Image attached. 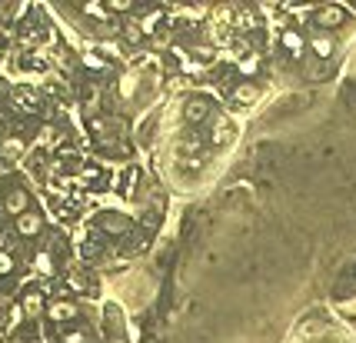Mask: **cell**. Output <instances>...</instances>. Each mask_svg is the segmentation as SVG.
<instances>
[{
  "instance_id": "21",
  "label": "cell",
  "mask_w": 356,
  "mask_h": 343,
  "mask_svg": "<svg viewBox=\"0 0 356 343\" xmlns=\"http://www.w3.org/2000/svg\"><path fill=\"white\" fill-rule=\"evenodd\" d=\"M113 127L117 120H107V117H90V134H97V140H113Z\"/></svg>"
},
{
  "instance_id": "12",
  "label": "cell",
  "mask_w": 356,
  "mask_h": 343,
  "mask_svg": "<svg viewBox=\"0 0 356 343\" xmlns=\"http://www.w3.org/2000/svg\"><path fill=\"white\" fill-rule=\"evenodd\" d=\"M280 47L286 50V57L290 60H306V34L303 30H297V27H286V30H280Z\"/></svg>"
},
{
  "instance_id": "9",
  "label": "cell",
  "mask_w": 356,
  "mask_h": 343,
  "mask_svg": "<svg viewBox=\"0 0 356 343\" xmlns=\"http://www.w3.org/2000/svg\"><path fill=\"white\" fill-rule=\"evenodd\" d=\"M260 84L257 80H237L233 84V90H230V104L237 107V110H246V107H253L257 100H260Z\"/></svg>"
},
{
  "instance_id": "24",
  "label": "cell",
  "mask_w": 356,
  "mask_h": 343,
  "mask_svg": "<svg viewBox=\"0 0 356 343\" xmlns=\"http://www.w3.org/2000/svg\"><path fill=\"white\" fill-rule=\"evenodd\" d=\"M80 253H83L87 260L100 257V253H103V244H100V237H87V240H83V247H80Z\"/></svg>"
},
{
  "instance_id": "13",
  "label": "cell",
  "mask_w": 356,
  "mask_h": 343,
  "mask_svg": "<svg viewBox=\"0 0 356 343\" xmlns=\"http://www.w3.org/2000/svg\"><path fill=\"white\" fill-rule=\"evenodd\" d=\"M23 153H27V137H20V134L0 137V160H3V164H20Z\"/></svg>"
},
{
  "instance_id": "28",
  "label": "cell",
  "mask_w": 356,
  "mask_h": 343,
  "mask_svg": "<svg viewBox=\"0 0 356 343\" xmlns=\"http://www.w3.org/2000/svg\"><path fill=\"white\" fill-rule=\"evenodd\" d=\"M3 130H7V110L0 107V137H3Z\"/></svg>"
},
{
  "instance_id": "7",
  "label": "cell",
  "mask_w": 356,
  "mask_h": 343,
  "mask_svg": "<svg viewBox=\"0 0 356 343\" xmlns=\"http://www.w3.org/2000/svg\"><path fill=\"white\" fill-rule=\"evenodd\" d=\"M306 50H310V57H317V60H333V54H337V37L313 27V30H306Z\"/></svg>"
},
{
  "instance_id": "15",
  "label": "cell",
  "mask_w": 356,
  "mask_h": 343,
  "mask_svg": "<svg viewBox=\"0 0 356 343\" xmlns=\"http://www.w3.org/2000/svg\"><path fill=\"white\" fill-rule=\"evenodd\" d=\"M30 267H34V273H37V277H43V280H47V277H54V273H57L54 250H50V247L37 250V253H34V260H30Z\"/></svg>"
},
{
  "instance_id": "29",
  "label": "cell",
  "mask_w": 356,
  "mask_h": 343,
  "mask_svg": "<svg viewBox=\"0 0 356 343\" xmlns=\"http://www.w3.org/2000/svg\"><path fill=\"white\" fill-rule=\"evenodd\" d=\"M107 343H130L127 337H120V333H113V337H107Z\"/></svg>"
},
{
  "instance_id": "1",
  "label": "cell",
  "mask_w": 356,
  "mask_h": 343,
  "mask_svg": "<svg viewBox=\"0 0 356 343\" xmlns=\"http://www.w3.org/2000/svg\"><path fill=\"white\" fill-rule=\"evenodd\" d=\"M57 330H67V326H77L80 324V304H77L70 293H57L50 297V304H47V313H43Z\"/></svg>"
},
{
  "instance_id": "18",
  "label": "cell",
  "mask_w": 356,
  "mask_h": 343,
  "mask_svg": "<svg viewBox=\"0 0 356 343\" xmlns=\"http://www.w3.org/2000/svg\"><path fill=\"white\" fill-rule=\"evenodd\" d=\"M60 144V130H57L54 124H40L37 130V150H50Z\"/></svg>"
},
{
  "instance_id": "19",
  "label": "cell",
  "mask_w": 356,
  "mask_h": 343,
  "mask_svg": "<svg viewBox=\"0 0 356 343\" xmlns=\"http://www.w3.org/2000/svg\"><path fill=\"white\" fill-rule=\"evenodd\" d=\"M90 340H94V337H90V330H87L83 324L60 330V343H90Z\"/></svg>"
},
{
  "instance_id": "10",
  "label": "cell",
  "mask_w": 356,
  "mask_h": 343,
  "mask_svg": "<svg viewBox=\"0 0 356 343\" xmlns=\"http://www.w3.org/2000/svg\"><path fill=\"white\" fill-rule=\"evenodd\" d=\"M233 137H237V124H233L230 117L226 114L210 117V144H213V147H226V144H233Z\"/></svg>"
},
{
  "instance_id": "25",
  "label": "cell",
  "mask_w": 356,
  "mask_h": 343,
  "mask_svg": "<svg viewBox=\"0 0 356 343\" xmlns=\"http://www.w3.org/2000/svg\"><path fill=\"white\" fill-rule=\"evenodd\" d=\"M117 94L123 97V100H130L133 94H137V74H127L120 84H117Z\"/></svg>"
},
{
  "instance_id": "8",
  "label": "cell",
  "mask_w": 356,
  "mask_h": 343,
  "mask_svg": "<svg viewBox=\"0 0 356 343\" xmlns=\"http://www.w3.org/2000/svg\"><path fill=\"white\" fill-rule=\"evenodd\" d=\"M210 117H213V104H210V97L193 94V97H187V100H184V120H187L190 127L210 124Z\"/></svg>"
},
{
  "instance_id": "2",
  "label": "cell",
  "mask_w": 356,
  "mask_h": 343,
  "mask_svg": "<svg viewBox=\"0 0 356 343\" xmlns=\"http://www.w3.org/2000/svg\"><path fill=\"white\" fill-rule=\"evenodd\" d=\"M47 304H50V290L40 284L27 286V290L20 293V313H23V320H30V324L47 313Z\"/></svg>"
},
{
  "instance_id": "17",
  "label": "cell",
  "mask_w": 356,
  "mask_h": 343,
  "mask_svg": "<svg viewBox=\"0 0 356 343\" xmlns=\"http://www.w3.org/2000/svg\"><path fill=\"white\" fill-rule=\"evenodd\" d=\"M300 70H303V80H306V84H319V80L326 77V60L306 57V60L300 63Z\"/></svg>"
},
{
  "instance_id": "5",
  "label": "cell",
  "mask_w": 356,
  "mask_h": 343,
  "mask_svg": "<svg viewBox=\"0 0 356 343\" xmlns=\"http://www.w3.org/2000/svg\"><path fill=\"white\" fill-rule=\"evenodd\" d=\"M346 20H350V10H346L343 3H323V7L313 10V27H317V30H326V34H333Z\"/></svg>"
},
{
  "instance_id": "22",
  "label": "cell",
  "mask_w": 356,
  "mask_h": 343,
  "mask_svg": "<svg viewBox=\"0 0 356 343\" xmlns=\"http://www.w3.org/2000/svg\"><path fill=\"white\" fill-rule=\"evenodd\" d=\"M170 40H173V30H170L167 23H160L157 30L150 34V43L157 47V50H164V47H170Z\"/></svg>"
},
{
  "instance_id": "6",
  "label": "cell",
  "mask_w": 356,
  "mask_h": 343,
  "mask_svg": "<svg viewBox=\"0 0 356 343\" xmlns=\"http://www.w3.org/2000/svg\"><path fill=\"white\" fill-rule=\"evenodd\" d=\"M97 227H100V233H107V237H127L133 230V220L123 210H103L97 217Z\"/></svg>"
},
{
  "instance_id": "11",
  "label": "cell",
  "mask_w": 356,
  "mask_h": 343,
  "mask_svg": "<svg viewBox=\"0 0 356 343\" xmlns=\"http://www.w3.org/2000/svg\"><path fill=\"white\" fill-rule=\"evenodd\" d=\"M43 227H47V217H43L37 207L27 210L23 217H17V220H14V230H17V237H23V240H34V237H40V233H43Z\"/></svg>"
},
{
  "instance_id": "26",
  "label": "cell",
  "mask_w": 356,
  "mask_h": 343,
  "mask_svg": "<svg viewBox=\"0 0 356 343\" xmlns=\"http://www.w3.org/2000/svg\"><path fill=\"white\" fill-rule=\"evenodd\" d=\"M177 150L180 153H197V150H204V140H200L197 134H187L180 144H177Z\"/></svg>"
},
{
  "instance_id": "23",
  "label": "cell",
  "mask_w": 356,
  "mask_h": 343,
  "mask_svg": "<svg viewBox=\"0 0 356 343\" xmlns=\"http://www.w3.org/2000/svg\"><path fill=\"white\" fill-rule=\"evenodd\" d=\"M80 63H83L87 70H103V67H107V60L100 57V54H94V50H83V54H80Z\"/></svg>"
},
{
  "instance_id": "27",
  "label": "cell",
  "mask_w": 356,
  "mask_h": 343,
  "mask_svg": "<svg viewBox=\"0 0 356 343\" xmlns=\"http://www.w3.org/2000/svg\"><path fill=\"white\" fill-rule=\"evenodd\" d=\"M10 270H14V257L7 250H0V277H7Z\"/></svg>"
},
{
  "instance_id": "4",
  "label": "cell",
  "mask_w": 356,
  "mask_h": 343,
  "mask_svg": "<svg viewBox=\"0 0 356 343\" xmlns=\"http://www.w3.org/2000/svg\"><path fill=\"white\" fill-rule=\"evenodd\" d=\"M0 204H3V213L7 217H23L27 210H34L30 207V190L23 187V184H7L3 187V193H0Z\"/></svg>"
},
{
  "instance_id": "16",
  "label": "cell",
  "mask_w": 356,
  "mask_h": 343,
  "mask_svg": "<svg viewBox=\"0 0 356 343\" xmlns=\"http://www.w3.org/2000/svg\"><path fill=\"white\" fill-rule=\"evenodd\" d=\"M120 37L127 40L130 47H140L144 40H150V37H147V30H144V23H140L137 17H127V23H123V30H120Z\"/></svg>"
},
{
  "instance_id": "20",
  "label": "cell",
  "mask_w": 356,
  "mask_h": 343,
  "mask_svg": "<svg viewBox=\"0 0 356 343\" xmlns=\"http://www.w3.org/2000/svg\"><path fill=\"white\" fill-rule=\"evenodd\" d=\"M260 63H263V57L257 54V50L237 60V67H240V74H244V80H253V77H257V70H260Z\"/></svg>"
},
{
  "instance_id": "31",
  "label": "cell",
  "mask_w": 356,
  "mask_h": 343,
  "mask_svg": "<svg viewBox=\"0 0 356 343\" xmlns=\"http://www.w3.org/2000/svg\"><path fill=\"white\" fill-rule=\"evenodd\" d=\"M14 343H23V340H14Z\"/></svg>"
},
{
  "instance_id": "30",
  "label": "cell",
  "mask_w": 356,
  "mask_h": 343,
  "mask_svg": "<svg viewBox=\"0 0 356 343\" xmlns=\"http://www.w3.org/2000/svg\"><path fill=\"white\" fill-rule=\"evenodd\" d=\"M0 213H3V204H0Z\"/></svg>"
},
{
  "instance_id": "3",
  "label": "cell",
  "mask_w": 356,
  "mask_h": 343,
  "mask_svg": "<svg viewBox=\"0 0 356 343\" xmlns=\"http://www.w3.org/2000/svg\"><path fill=\"white\" fill-rule=\"evenodd\" d=\"M7 104L17 110V114H37L43 107V90H37L34 84H17L10 94H7Z\"/></svg>"
},
{
  "instance_id": "14",
  "label": "cell",
  "mask_w": 356,
  "mask_h": 343,
  "mask_svg": "<svg viewBox=\"0 0 356 343\" xmlns=\"http://www.w3.org/2000/svg\"><path fill=\"white\" fill-rule=\"evenodd\" d=\"M77 10H80L87 20H94L97 27H100V23H110V20H117L110 10H107V3H103V0H83V3H77Z\"/></svg>"
},
{
  "instance_id": "32",
  "label": "cell",
  "mask_w": 356,
  "mask_h": 343,
  "mask_svg": "<svg viewBox=\"0 0 356 343\" xmlns=\"http://www.w3.org/2000/svg\"><path fill=\"white\" fill-rule=\"evenodd\" d=\"M326 343H333V340H326Z\"/></svg>"
}]
</instances>
